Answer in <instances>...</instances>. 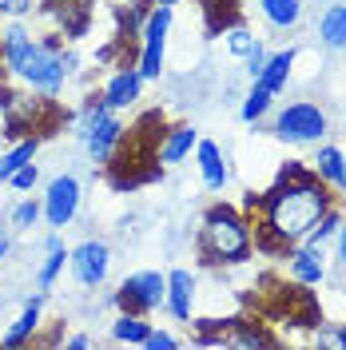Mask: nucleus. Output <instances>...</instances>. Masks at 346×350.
<instances>
[{"instance_id": "obj_31", "label": "nucleus", "mask_w": 346, "mask_h": 350, "mask_svg": "<svg viewBox=\"0 0 346 350\" xmlns=\"http://www.w3.org/2000/svg\"><path fill=\"white\" fill-rule=\"evenodd\" d=\"M12 255V227L8 223H0V262Z\"/></svg>"}, {"instance_id": "obj_19", "label": "nucleus", "mask_w": 346, "mask_h": 350, "mask_svg": "<svg viewBox=\"0 0 346 350\" xmlns=\"http://www.w3.org/2000/svg\"><path fill=\"white\" fill-rule=\"evenodd\" d=\"M291 68H295V52H291V48L267 56V64H263V72H259V84L271 88V92L279 96L282 88H287V80H291Z\"/></svg>"}, {"instance_id": "obj_26", "label": "nucleus", "mask_w": 346, "mask_h": 350, "mask_svg": "<svg viewBox=\"0 0 346 350\" xmlns=\"http://www.w3.org/2000/svg\"><path fill=\"white\" fill-rule=\"evenodd\" d=\"M223 36H227L231 56H247V52H251V44H255V32H251V28H243V24H231Z\"/></svg>"}, {"instance_id": "obj_32", "label": "nucleus", "mask_w": 346, "mask_h": 350, "mask_svg": "<svg viewBox=\"0 0 346 350\" xmlns=\"http://www.w3.org/2000/svg\"><path fill=\"white\" fill-rule=\"evenodd\" d=\"M60 68H64L68 76H76V68H80V56H76L72 48H64V52H60Z\"/></svg>"}, {"instance_id": "obj_37", "label": "nucleus", "mask_w": 346, "mask_h": 350, "mask_svg": "<svg viewBox=\"0 0 346 350\" xmlns=\"http://www.w3.org/2000/svg\"><path fill=\"white\" fill-rule=\"evenodd\" d=\"M343 175H346V152H343Z\"/></svg>"}, {"instance_id": "obj_5", "label": "nucleus", "mask_w": 346, "mask_h": 350, "mask_svg": "<svg viewBox=\"0 0 346 350\" xmlns=\"http://www.w3.org/2000/svg\"><path fill=\"white\" fill-rule=\"evenodd\" d=\"M275 135L287 139V144H319L326 135V111L319 104H287V108L275 116Z\"/></svg>"}, {"instance_id": "obj_27", "label": "nucleus", "mask_w": 346, "mask_h": 350, "mask_svg": "<svg viewBox=\"0 0 346 350\" xmlns=\"http://www.w3.org/2000/svg\"><path fill=\"white\" fill-rule=\"evenodd\" d=\"M267 56H271V52H267V44H263V40H255V44H251V52L243 56V60H247V76H251V80H259V72H263V64H267Z\"/></svg>"}, {"instance_id": "obj_22", "label": "nucleus", "mask_w": 346, "mask_h": 350, "mask_svg": "<svg viewBox=\"0 0 346 350\" xmlns=\"http://www.w3.org/2000/svg\"><path fill=\"white\" fill-rule=\"evenodd\" d=\"M271 104H275V92H271V88H263L259 80H251V92L243 96V108H239V116H243L247 124H259L263 116L271 111Z\"/></svg>"}, {"instance_id": "obj_3", "label": "nucleus", "mask_w": 346, "mask_h": 350, "mask_svg": "<svg viewBox=\"0 0 346 350\" xmlns=\"http://www.w3.org/2000/svg\"><path fill=\"white\" fill-rule=\"evenodd\" d=\"M60 52L64 48H48L44 40H32L21 52V60L12 68V76H21L32 92H40L44 100H56L68 84V72L60 68Z\"/></svg>"}, {"instance_id": "obj_12", "label": "nucleus", "mask_w": 346, "mask_h": 350, "mask_svg": "<svg viewBox=\"0 0 346 350\" xmlns=\"http://www.w3.org/2000/svg\"><path fill=\"white\" fill-rule=\"evenodd\" d=\"M195 163H199V175H203V187H207V191H223V187H227L231 172H227V159L219 152V144L195 139Z\"/></svg>"}, {"instance_id": "obj_35", "label": "nucleus", "mask_w": 346, "mask_h": 350, "mask_svg": "<svg viewBox=\"0 0 346 350\" xmlns=\"http://www.w3.org/2000/svg\"><path fill=\"white\" fill-rule=\"evenodd\" d=\"M56 247H64V239H60V231H52V235L44 239V251H56Z\"/></svg>"}, {"instance_id": "obj_9", "label": "nucleus", "mask_w": 346, "mask_h": 350, "mask_svg": "<svg viewBox=\"0 0 346 350\" xmlns=\"http://www.w3.org/2000/svg\"><path fill=\"white\" fill-rule=\"evenodd\" d=\"M104 104L111 111H128L139 104V96H144V76H139V68L135 64H124L120 72H111V80L104 84Z\"/></svg>"}, {"instance_id": "obj_15", "label": "nucleus", "mask_w": 346, "mask_h": 350, "mask_svg": "<svg viewBox=\"0 0 346 350\" xmlns=\"http://www.w3.org/2000/svg\"><path fill=\"white\" fill-rule=\"evenodd\" d=\"M36 152H40V135H21L8 152L0 155V183H8V179H12V172H21L24 163H32V159H36Z\"/></svg>"}, {"instance_id": "obj_20", "label": "nucleus", "mask_w": 346, "mask_h": 350, "mask_svg": "<svg viewBox=\"0 0 346 350\" xmlns=\"http://www.w3.org/2000/svg\"><path fill=\"white\" fill-rule=\"evenodd\" d=\"M259 12L271 28H295L303 16V0H259Z\"/></svg>"}, {"instance_id": "obj_1", "label": "nucleus", "mask_w": 346, "mask_h": 350, "mask_svg": "<svg viewBox=\"0 0 346 350\" xmlns=\"http://www.w3.org/2000/svg\"><path fill=\"white\" fill-rule=\"evenodd\" d=\"M326 207H330V196H326L323 179L315 172H306V167H299V163H291L282 172L279 187H271L263 196L259 235H271L282 247H291V243H299L319 223V215H323Z\"/></svg>"}, {"instance_id": "obj_16", "label": "nucleus", "mask_w": 346, "mask_h": 350, "mask_svg": "<svg viewBox=\"0 0 346 350\" xmlns=\"http://www.w3.org/2000/svg\"><path fill=\"white\" fill-rule=\"evenodd\" d=\"M199 8H203V28H207V36H223L231 24H239L235 0H199Z\"/></svg>"}, {"instance_id": "obj_30", "label": "nucleus", "mask_w": 346, "mask_h": 350, "mask_svg": "<svg viewBox=\"0 0 346 350\" xmlns=\"http://www.w3.org/2000/svg\"><path fill=\"white\" fill-rule=\"evenodd\" d=\"M32 8H36V0H0V16H12V21H24Z\"/></svg>"}, {"instance_id": "obj_8", "label": "nucleus", "mask_w": 346, "mask_h": 350, "mask_svg": "<svg viewBox=\"0 0 346 350\" xmlns=\"http://www.w3.org/2000/svg\"><path fill=\"white\" fill-rule=\"evenodd\" d=\"M68 267H72V275H76V283L80 286H104L108 279V267H111V251L108 243L100 239H84L80 247H72L68 251Z\"/></svg>"}, {"instance_id": "obj_7", "label": "nucleus", "mask_w": 346, "mask_h": 350, "mask_svg": "<svg viewBox=\"0 0 346 350\" xmlns=\"http://www.w3.org/2000/svg\"><path fill=\"white\" fill-rule=\"evenodd\" d=\"M44 223L52 227V231H64L68 223L76 219L80 211V179L76 175H56V179H48V187H44Z\"/></svg>"}, {"instance_id": "obj_34", "label": "nucleus", "mask_w": 346, "mask_h": 350, "mask_svg": "<svg viewBox=\"0 0 346 350\" xmlns=\"http://www.w3.org/2000/svg\"><path fill=\"white\" fill-rule=\"evenodd\" d=\"M334 239H338V259L346 262V219L338 223V231H334Z\"/></svg>"}, {"instance_id": "obj_21", "label": "nucleus", "mask_w": 346, "mask_h": 350, "mask_svg": "<svg viewBox=\"0 0 346 350\" xmlns=\"http://www.w3.org/2000/svg\"><path fill=\"white\" fill-rule=\"evenodd\" d=\"M315 175H319L323 183H330V187H338V191H346L343 152H338V148H319V155H315Z\"/></svg>"}, {"instance_id": "obj_6", "label": "nucleus", "mask_w": 346, "mask_h": 350, "mask_svg": "<svg viewBox=\"0 0 346 350\" xmlns=\"http://www.w3.org/2000/svg\"><path fill=\"white\" fill-rule=\"evenodd\" d=\"M163 295H168V275L159 271H135L128 275L120 291L111 295V303L124 306V310H135V314H148L155 306H163Z\"/></svg>"}, {"instance_id": "obj_4", "label": "nucleus", "mask_w": 346, "mask_h": 350, "mask_svg": "<svg viewBox=\"0 0 346 350\" xmlns=\"http://www.w3.org/2000/svg\"><path fill=\"white\" fill-rule=\"evenodd\" d=\"M168 32H172V4H155L144 21V32H139V76L144 80H159L163 72V56H168Z\"/></svg>"}, {"instance_id": "obj_28", "label": "nucleus", "mask_w": 346, "mask_h": 350, "mask_svg": "<svg viewBox=\"0 0 346 350\" xmlns=\"http://www.w3.org/2000/svg\"><path fill=\"white\" fill-rule=\"evenodd\" d=\"M36 179H40V167H36V163H24L21 172H12L8 183H12L16 191H32V187H36Z\"/></svg>"}, {"instance_id": "obj_36", "label": "nucleus", "mask_w": 346, "mask_h": 350, "mask_svg": "<svg viewBox=\"0 0 346 350\" xmlns=\"http://www.w3.org/2000/svg\"><path fill=\"white\" fill-rule=\"evenodd\" d=\"M155 4H172V8H175V4H179V0H155Z\"/></svg>"}, {"instance_id": "obj_25", "label": "nucleus", "mask_w": 346, "mask_h": 350, "mask_svg": "<svg viewBox=\"0 0 346 350\" xmlns=\"http://www.w3.org/2000/svg\"><path fill=\"white\" fill-rule=\"evenodd\" d=\"M338 223H343V215H338V211H334V203H330L323 215H319V223H315V227H310V231L303 235V243H306V247H323L326 239H334Z\"/></svg>"}, {"instance_id": "obj_23", "label": "nucleus", "mask_w": 346, "mask_h": 350, "mask_svg": "<svg viewBox=\"0 0 346 350\" xmlns=\"http://www.w3.org/2000/svg\"><path fill=\"white\" fill-rule=\"evenodd\" d=\"M40 219H44V203L40 199H21V203L8 211V227H12V235H16V231H32Z\"/></svg>"}, {"instance_id": "obj_24", "label": "nucleus", "mask_w": 346, "mask_h": 350, "mask_svg": "<svg viewBox=\"0 0 346 350\" xmlns=\"http://www.w3.org/2000/svg\"><path fill=\"white\" fill-rule=\"evenodd\" d=\"M64 267H68V251H64V247L44 251V262H40V271H36V291H52Z\"/></svg>"}, {"instance_id": "obj_14", "label": "nucleus", "mask_w": 346, "mask_h": 350, "mask_svg": "<svg viewBox=\"0 0 346 350\" xmlns=\"http://www.w3.org/2000/svg\"><path fill=\"white\" fill-rule=\"evenodd\" d=\"M287 259H291V275H295V283H303V286H319V283L326 279L323 247H299V251H291Z\"/></svg>"}, {"instance_id": "obj_13", "label": "nucleus", "mask_w": 346, "mask_h": 350, "mask_svg": "<svg viewBox=\"0 0 346 350\" xmlns=\"http://www.w3.org/2000/svg\"><path fill=\"white\" fill-rule=\"evenodd\" d=\"M195 128L191 124H175V128L159 131V144H155V159L159 163H179V159H187L195 148Z\"/></svg>"}, {"instance_id": "obj_18", "label": "nucleus", "mask_w": 346, "mask_h": 350, "mask_svg": "<svg viewBox=\"0 0 346 350\" xmlns=\"http://www.w3.org/2000/svg\"><path fill=\"white\" fill-rule=\"evenodd\" d=\"M319 40L326 48H346V4H326L319 16Z\"/></svg>"}, {"instance_id": "obj_2", "label": "nucleus", "mask_w": 346, "mask_h": 350, "mask_svg": "<svg viewBox=\"0 0 346 350\" xmlns=\"http://www.w3.org/2000/svg\"><path fill=\"white\" fill-rule=\"evenodd\" d=\"M255 251L251 223L231 207H211L199 231V255L207 262H247Z\"/></svg>"}, {"instance_id": "obj_11", "label": "nucleus", "mask_w": 346, "mask_h": 350, "mask_svg": "<svg viewBox=\"0 0 346 350\" xmlns=\"http://www.w3.org/2000/svg\"><path fill=\"white\" fill-rule=\"evenodd\" d=\"M44 299H48V291H36V295H32V299L21 306V314L12 319V327L0 334V347H8V350H12V347H24V342H28V338L40 330V306H44Z\"/></svg>"}, {"instance_id": "obj_17", "label": "nucleus", "mask_w": 346, "mask_h": 350, "mask_svg": "<svg viewBox=\"0 0 346 350\" xmlns=\"http://www.w3.org/2000/svg\"><path fill=\"white\" fill-rule=\"evenodd\" d=\"M148 330H152V323H148L144 314H135V310H120V314L111 319V338H116V342H128V347H144Z\"/></svg>"}, {"instance_id": "obj_10", "label": "nucleus", "mask_w": 346, "mask_h": 350, "mask_svg": "<svg viewBox=\"0 0 346 350\" xmlns=\"http://www.w3.org/2000/svg\"><path fill=\"white\" fill-rule=\"evenodd\" d=\"M163 306L175 323H187L191 327V310H195V275L175 267L168 271V295H163Z\"/></svg>"}, {"instance_id": "obj_29", "label": "nucleus", "mask_w": 346, "mask_h": 350, "mask_svg": "<svg viewBox=\"0 0 346 350\" xmlns=\"http://www.w3.org/2000/svg\"><path fill=\"white\" fill-rule=\"evenodd\" d=\"M144 347H148V350H175V347H179V338H175V334H172V330H148V338H144Z\"/></svg>"}, {"instance_id": "obj_33", "label": "nucleus", "mask_w": 346, "mask_h": 350, "mask_svg": "<svg viewBox=\"0 0 346 350\" xmlns=\"http://www.w3.org/2000/svg\"><path fill=\"white\" fill-rule=\"evenodd\" d=\"M64 347L68 350H88V347H96V338H92V334H72V338H64Z\"/></svg>"}]
</instances>
